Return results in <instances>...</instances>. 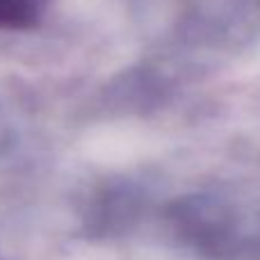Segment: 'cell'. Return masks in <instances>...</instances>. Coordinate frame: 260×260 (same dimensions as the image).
I'll use <instances>...</instances> for the list:
<instances>
[{"instance_id":"cell-1","label":"cell","mask_w":260,"mask_h":260,"mask_svg":"<svg viewBox=\"0 0 260 260\" xmlns=\"http://www.w3.org/2000/svg\"><path fill=\"white\" fill-rule=\"evenodd\" d=\"M50 0H0V30H35L44 21Z\"/></svg>"}]
</instances>
